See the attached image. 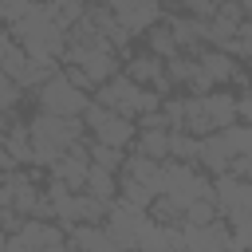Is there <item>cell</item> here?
I'll use <instances>...</instances> for the list:
<instances>
[{
  "label": "cell",
  "instance_id": "6da1fadb",
  "mask_svg": "<svg viewBox=\"0 0 252 252\" xmlns=\"http://www.w3.org/2000/svg\"><path fill=\"white\" fill-rule=\"evenodd\" d=\"M12 39L32 59H63V51H67V35L51 20V12H47L43 0H32V8L12 24Z\"/></svg>",
  "mask_w": 252,
  "mask_h": 252
},
{
  "label": "cell",
  "instance_id": "7a4b0ae2",
  "mask_svg": "<svg viewBox=\"0 0 252 252\" xmlns=\"http://www.w3.org/2000/svg\"><path fill=\"white\" fill-rule=\"evenodd\" d=\"M142 224H146V209H134V205H126L122 197H114L110 209H106V217H102L106 236H110L122 252H134V248H138V232H142Z\"/></svg>",
  "mask_w": 252,
  "mask_h": 252
},
{
  "label": "cell",
  "instance_id": "3957f363",
  "mask_svg": "<svg viewBox=\"0 0 252 252\" xmlns=\"http://www.w3.org/2000/svg\"><path fill=\"white\" fill-rule=\"evenodd\" d=\"M35 102H39V110L43 114H83V106H87V94L79 91V87H71L67 79H63V71H55L47 83H39L35 87Z\"/></svg>",
  "mask_w": 252,
  "mask_h": 252
},
{
  "label": "cell",
  "instance_id": "277c9868",
  "mask_svg": "<svg viewBox=\"0 0 252 252\" xmlns=\"http://www.w3.org/2000/svg\"><path fill=\"white\" fill-rule=\"evenodd\" d=\"M28 130H32V138H47V142H55L59 150L75 146V142L87 134L83 118H75V114H43V110L28 122Z\"/></svg>",
  "mask_w": 252,
  "mask_h": 252
},
{
  "label": "cell",
  "instance_id": "5b68a950",
  "mask_svg": "<svg viewBox=\"0 0 252 252\" xmlns=\"http://www.w3.org/2000/svg\"><path fill=\"white\" fill-rule=\"evenodd\" d=\"M59 63H75L94 87L106 83L110 75H118V55L114 51H98V47H75V43H67V51H63Z\"/></svg>",
  "mask_w": 252,
  "mask_h": 252
},
{
  "label": "cell",
  "instance_id": "8992f818",
  "mask_svg": "<svg viewBox=\"0 0 252 252\" xmlns=\"http://www.w3.org/2000/svg\"><path fill=\"white\" fill-rule=\"evenodd\" d=\"M134 94H138V83L126 75H110L106 83L94 87V102L106 106L110 114H126V118H134Z\"/></svg>",
  "mask_w": 252,
  "mask_h": 252
},
{
  "label": "cell",
  "instance_id": "52a82bcc",
  "mask_svg": "<svg viewBox=\"0 0 252 252\" xmlns=\"http://www.w3.org/2000/svg\"><path fill=\"white\" fill-rule=\"evenodd\" d=\"M185 252H228V224L217 217L213 224H181Z\"/></svg>",
  "mask_w": 252,
  "mask_h": 252
},
{
  "label": "cell",
  "instance_id": "ba28073f",
  "mask_svg": "<svg viewBox=\"0 0 252 252\" xmlns=\"http://www.w3.org/2000/svg\"><path fill=\"white\" fill-rule=\"evenodd\" d=\"M87 165H91V158H87V142L79 138V142H75V146H67V150H63V158L51 165V177L79 193V189H83V177H87Z\"/></svg>",
  "mask_w": 252,
  "mask_h": 252
},
{
  "label": "cell",
  "instance_id": "9c48e42d",
  "mask_svg": "<svg viewBox=\"0 0 252 252\" xmlns=\"http://www.w3.org/2000/svg\"><path fill=\"white\" fill-rule=\"evenodd\" d=\"M126 79H134L138 87H154L161 98L173 91V83L165 79V71H161V59H158V55H134V59H126Z\"/></svg>",
  "mask_w": 252,
  "mask_h": 252
},
{
  "label": "cell",
  "instance_id": "30bf717a",
  "mask_svg": "<svg viewBox=\"0 0 252 252\" xmlns=\"http://www.w3.org/2000/svg\"><path fill=\"white\" fill-rule=\"evenodd\" d=\"M67 248L71 252H122L106 236L102 224H75V228H67Z\"/></svg>",
  "mask_w": 252,
  "mask_h": 252
},
{
  "label": "cell",
  "instance_id": "8fae6325",
  "mask_svg": "<svg viewBox=\"0 0 252 252\" xmlns=\"http://www.w3.org/2000/svg\"><path fill=\"white\" fill-rule=\"evenodd\" d=\"M228 158H232V150H228V142L220 138V130L197 138V161H201L209 173H224V169H228Z\"/></svg>",
  "mask_w": 252,
  "mask_h": 252
},
{
  "label": "cell",
  "instance_id": "7c38bea8",
  "mask_svg": "<svg viewBox=\"0 0 252 252\" xmlns=\"http://www.w3.org/2000/svg\"><path fill=\"white\" fill-rule=\"evenodd\" d=\"M0 142H4V150H8V158H12L16 165H28V161H32V130H28V122L8 118Z\"/></svg>",
  "mask_w": 252,
  "mask_h": 252
},
{
  "label": "cell",
  "instance_id": "4fadbf2b",
  "mask_svg": "<svg viewBox=\"0 0 252 252\" xmlns=\"http://www.w3.org/2000/svg\"><path fill=\"white\" fill-rule=\"evenodd\" d=\"M201 106H205V118H209V126L213 130H224V126H232L236 122V102H232V94H224V91H209V94H201Z\"/></svg>",
  "mask_w": 252,
  "mask_h": 252
},
{
  "label": "cell",
  "instance_id": "5bb4252c",
  "mask_svg": "<svg viewBox=\"0 0 252 252\" xmlns=\"http://www.w3.org/2000/svg\"><path fill=\"white\" fill-rule=\"evenodd\" d=\"M134 118H126V114H110L102 126H94V142H102V146H118V150H126L130 146V138H134Z\"/></svg>",
  "mask_w": 252,
  "mask_h": 252
},
{
  "label": "cell",
  "instance_id": "9a60e30c",
  "mask_svg": "<svg viewBox=\"0 0 252 252\" xmlns=\"http://www.w3.org/2000/svg\"><path fill=\"white\" fill-rule=\"evenodd\" d=\"M130 142H138V146H134V154H142V158H154V161H165V158H169V130H165V126L134 130V138H130Z\"/></svg>",
  "mask_w": 252,
  "mask_h": 252
},
{
  "label": "cell",
  "instance_id": "2e32d148",
  "mask_svg": "<svg viewBox=\"0 0 252 252\" xmlns=\"http://www.w3.org/2000/svg\"><path fill=\"white\" fill-rule=\"evenodd\" d=\"M197 63H201V71L213 79V87H224V83L232 79V67H236V59H232V55H224V51H217V47L197 51Z\"/></svg>",
  "mask_w": 252,
  "mask_h": 252
},
{
  "label": "cell",
  "instance_id": "e0dca14e",
  "mask_svg": "<svg viewBox=\"0 0 252 252\" xmlns=\"http://www.w3.org/2000/svg\"><path fill=\"white\" fill-rule=\"evenodd\" d=\"M83 189L91 193V197H98V201H114L118 197V177L110 173V169H102V165H87V177H83Z\"/></svg>",
  "mask_w": 252,
  "mask_h": 252
},
{
  "label": "cell",
  "instance_id": "ac0fdd59",
  "mask_svg": "<svg viewBox=\"0 0 252 252\" xmlns=\"http://www.w3.org/2000/svg\"><path fill=\"white\" fill-rule=\"evenodd\" d=\"M55 71H59V59H32V55H28V63H24V71H20L16 83H20L24 91H35V87L47 83Z\"/></svg>",
  "mask_w": 252,
  "mask_h": 252
},
{
  "label": "cell",
  "instance_id": "d6986e66",
  "mask_svg": "<svg viewBox=\"0 0 252 252\" xmlns=\"http://www.w3.org/2000/svg\"><path fill=\"white\" fill-rule=\"evenodd\" d=\"M87 158L94 161V165H102V169H110V173H122V161H126V150H118V146H102V142H87Z\"/></svg>",
  "mask_w": 252,
  "mask_h": 252
},
{
  "label": "cell",
  "instance_id": "ffe728a7",
  "mask_svg": "<svg viewBox=\"0 0 252 252\" xmlns=\"http://www.w3.org/2000/svg\"><path fill=\"white\" fill-rule=\"evenodd\" d=\"M158 165H161V161L134 154V158H126V161H122V173H126V177H134V181H142V185L154 193V181H158Z\"/></svg>",
  "mask_w": 252,
  "mask_h": 252
},
{
  "label": "cell",
  "instance_id": "44dd1931",
  "mask_svg": "<svg viewBox=\"0 0 252 252\" xmlns=\"http://www.w3.org/2000/svg\"><path fill=\"white\" fill-rule=\"evenodd\" d=\"M47 4V12H51V20L67 32L75 20H83V12H87V0H43Z\"/></svg>",
  "mask_w": 252,
  "mask_h": 252
},
{
  "label": "cell",
  "instance_id": "7402d4cb",
  "mask_svg": "<svg viewBox=\"0 0 252 252\" xmlns=\"http://www.w3.org/2000/svg\"><path fill=\"white\" fill-rule=\"evenodd\" d=\"M165 161H197V138L185 130H169V158Z\"/></svg>",
  "mask_w": 252,
  "mask_h": 252
},
{
  "label": "cell",
  "instance_id": "603a6c76",
  "mask_svg": "<svg viewBox=\"0 0 252 252\" xmlns=\"http://www.w3.org/2000/svg\"><path fill=\"white\" fill-rule=\"evenodd\" d=\"M146 39H150V55H158V59L177 55V43H173V35H169V28H165V24L146 28Z\"/></svg>",
  "mask_w": 252,
  "mask_h": 252
},
{
  "label": "cell",
  "instance_id": "cb8c5ba5",
  "mask_svg": "<svg viewBox=\"0 0 252 252\" xmlns=\"http://www.w3.org/2000/svg\"><path fill=\"white\" fill-rule=\"evenodd\" d=\"M118 197H122L126 205H134V209H150V201H154V193H150L142 181L126 177V173H122V181H118Z\"/></svg>",
  "mask_w": 252,
  "mask_h": 252
},
{
  "label": "cell",
  "instance_id": "d4e9b609",
  "mask_svg": "<svg viewBox=\"0 0 252 252\" xmlns=\"http://www.w3.org/2000/svg\"><path fill=\"white\" fill-rule=\"evenodd\" d=\"M220 138L228 142L232 154H252V126H248V122H232V126H224Z\"/></svg>",
  "mask_w": 252,
  "mask_h": 252
},
{
  "label": "cell",
  "instance_id": "484cf974",
  "mask_svg": "<svg viewBox=\"0 0 252 252\" xmlns=\"http://www.w3.org/2000/svg\"><path fill=\"white\" fill-rule=\"evenodd\" d=\"M220 213H217V205L213 201H189L185 209H181V224H213Z\"/></svg>",
  "mask_w": 252,
  "mask_h": 252
},
{
  "label": "cell",
  "instance_id": "4316f807",
  "mask_svg": "<svg viewBox=\"0 0 252 252\" xmlns=\"http://www.w3.org/2000/svg\"><path fill=\"white\" fill-rule=\"evenodd\" d=\"M35 201H39V189H35L32 181H20V185L12 189V209H16L20 217H32V209H35Z\"/></svg>",
  "mask_w": 252,
  "mask_h": 252
},
{
  "label": "cell",
  "instance_id": "83f0119b",
  "mask_svg": "<svg viewBox=\"0 0 252 252\" xmlns=\"http://www.w3.org/2000/svg\"><path fill=\"white\" fill-rule=\"evenodd\" d=\"M20 102H24V87L12 83L8 75H0V114H12Z\"/></svg>",
  "mask_w": 252,
  "mask_h": 252
},
{
  "label": "cell",
  "instance_id": "f1b7e54d",
  "mask_svg": "<svg viewBox=\"0 0 252 252\" xmlns=\"http://www.w3.org/2000/svg\"><path fill=\"white\" fill-rule=\"evenodd\" d=\"M28 8H32V0H0V20L12 28V24H16V20L28 12Z\"/></svg>",
  "mask_w": 252,
  "mask_h": 252
},
{
  "label": "cell",
  "instance_id": "f546056e",
  "mask_svg": "<svg viewBox=\"0 0 252 252\" xmlns=\"http://www.w3.org/2000/svg\"><path fill=\"white\" fill-rule=\"evenodd\" d=\"M185 4V16H197V20H209L217 12V0H181Z\"/></svg>",
  "mask_w": 252,
  "mask_h": 252
},
{
  "label": "cell",
  "instance_id": "4dcf8cb0",
  "mask_svg": "<svg viewBox=\"0 0 252 252\" xmlns=\"http://www.w3.org/2000/svg\"><path fill=\"white\" fill-rule=\"evenodd\" d=\"M8 47H12V32H0V59H4Z\"/></svg>",
  "mask_w": 252,
  "mask_h": 252
},
{
  "label": "cell",
  "instance_id": "1f68e13d",
  "mask_svg": "<svg viewBox=\"0 0 252 252\" xmlns=\"http://www.w3.org/2000/svg\"><path fill=\"white\" fill-rule=\"evenodd\" d=\"M4 240H8V232H4V228H0V252H4Z\"/></svg>",
  "mask_w": 252,
  "mask_h": 252
}]
</instances>
